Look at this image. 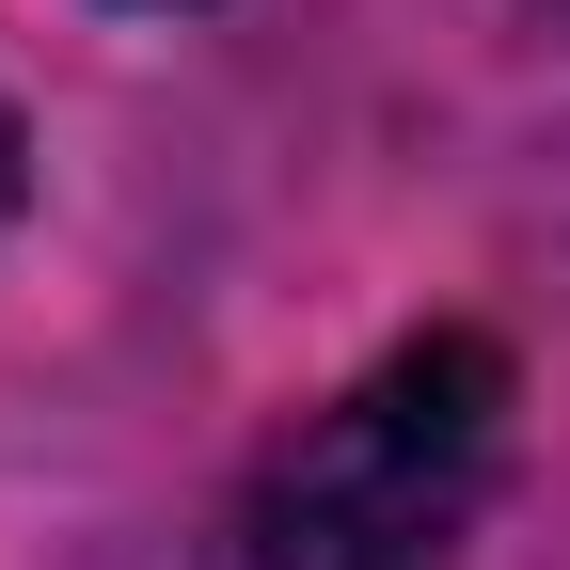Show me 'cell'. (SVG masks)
Returning <instances> with one entry per match:
<instances>
[{
    "mask_svg": "<svg viewBox=\"0 0 570 570\" xmlns=\"http://www.w3.org/2000/svg\"><path fill=\"white\" fill-rule=\"evenodd\" d=\"M508 348L412 333L333 412H302L238 491V570H444L508 491Z\"/></svg>",
    "mask_w": 570,
    "mask_h": 570,
    "instance_id": "obj_1",
    "label": "cell"
},
{
    "mask_svg": "<svg viewBox=\"0 0 570 570\" xmlns=\"http://www.w3.org/2000/svg\"><path fill=\"white\" fill-rule=\"evenodd\" d=\"M32 206V127H17V96H0V223Z\"/></svg>",
    "mask_w": 570,
    "mask_h": 570,
    "instance_id": "obj_2",
    "label": "cell"
},
{
    "mask_svg": "<svg viewBox=\"0 0 570 570\" xmlns=\"http://www.w3.org/2000/svg\"><path fill=\"white\" fill-rule=\"evenodd\" d=\"M539 17V63H554V96H570V0H523Z\"/></svg>",
    "mask_w": 570,
    "mask_h": 570,
    "instance_id": "obj_3",
    "label": "cell"
},
{
    "mask_svg": "<svg viewBox=\"0 0 570 570\" xmlns=\"http://www.w3.org/2000/svg\"><path fill=\"white\" fill-rule=\"evenodd\" d=\"M127 17H206V0H127Z\"/></svg>",
    "mask_w": 570,
    "mask_h": 570,
    "instance_id": "obj_4",
    "label": "cell"
}]
</instances>
